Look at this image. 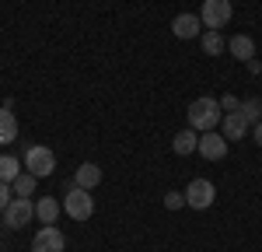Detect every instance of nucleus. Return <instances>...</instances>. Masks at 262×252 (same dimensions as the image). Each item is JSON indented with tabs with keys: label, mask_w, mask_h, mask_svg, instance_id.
Segmentation results:
<instances>
[{
	"label": "nucleus",
	"mask_w": 262,
	"mask_h": 252,
	"mask_svg": "<svg viewBox=\"0 0 262 252\" xmlns=\"http://www.w3.org/2000/svg\"><path fill=\"white\" fill-rule=\"evenodd\" d=\"M164 207H168V210H182V207H185V193H179V189L164 193Z\"/></svg>",
	"instance_id": "nucleus-20"
},
{
	"label": "nucleus",
	"mask_w": 262,
	"mask_h": 252,
	"mask_svg": "<svg viewBox=\"0 0 262 252\" xmlns=\"http://www.w3.org/2000/svg\"><path fill=\"white\" fill-rule=\"evenodd\" d=\"M200 151L206 161H221L224 154H227V140H224V133H213V130H206V133H200Z\"/></svg>",
	"instance_id": "nucleus-9"
},
{
	"label": "nucleus",
	"mask_w": 262,
	"mask_h": 252,
	"mask_svg": "<svg viewBox=\"0 0 262 252\" xmlns=\"http://www.w3.org/2000/svg\"><path fill=\"white\" fill-rule=\"evenodd\" d=\"M60 214H63V203H60V200H53V196H42L39 203H35V217H39L42 224H56Z\"/></svg>",
	"instance_id": "nucleus-12"
},
{
	"label": "nucleus",
	"mask_w": 262,
	"mask_h": 252,
	"mask_svg": "<svg viewBox=\"0 0 262 252\" xmlns=\"http://www.w3.org/2000/svg\"><path fill=\"white\" fill-rule=\"evenodd\" d=\"M213 200H217V186L210 179H192L189 189H185V207H192V210H210Z\"/></svg>",
	"instance_id": "nucleus-5"
},
{
	"label": "nucleus",
	"mask_w": 262,
	"mask_h": 252,
	"mask_svg": "<svg viewBox=\"0 0 262 252\" xmlns=\"http://www.w3.org/2000/svg\"><path fill=\"white\" fill-rule=\"evenodd\" d=\"M98 182H101V168L95 161H84L77 168V175H74V186H81V189H95Z\"/></svg>",
	"instance_id": "nucleus-13"
},
{
	"label": "nucleus",
	"mask_w": 262,
	"mask_h": 252,
	"mask_svg": "<svg viewBox=\"0 0 262 252\" xmlns=\"http://www.w3.org/2000/svg\"><path fill=\"white\" fill-rule=\"evenodd\" d=\"M203 53H206V56H221L224 49H227V39H224L221 32H210V28H206V35H203Z\"/></svg>",
	"instance_id": "nucleus-16"
},
{
	"label": "nucleus",
	"mask_w": 262,
	"mask_h": 252,
	"mask_svg": "<svg viewBox=\"0 0 262 252\" xmlns=\"http://www.w3.org/2000/svg\"><path fill=\"white\" fill-rule=\"evenodd\" d=\"M11 140H18V119L11 109L0 105V144H11Z\"/></svg>",
	"instance_id": "nucleus-15"
},
{
	"label": "nucleus",
	"mask_w": 262,
	"mask_h": 252,
	"mask_svg": "<svg viewBox=\"0 0 262 252\" xmlns=\"http://www.w3.org/2000/svg\"><path fill=\"white\" fill-rule=\"evenodd\" d=\"M231 14H234L231 0H203V7H200V21L210 32H221L224 25L231 21Z\"/></svg>",
	"instance_id": "nucleus-4"
},
{
	"label": "nucleus",
	"mask_w": 262,
	"mask_h": 252,
	"mask_svg": "<svg viewBox=\"0 0 262 252\" xmlns=\"http://www.w3.org/2000/svg\"><path fill=\"white\" fill-rule=\"evenodd\" d=\"M21 175V161L14 154H0V182H14Z\"/></svg>",
	"instance_id": "nucleus-17"
},
{
	"label": "nucleus",
	"mask_w": 262,
	"mask_h": 252,
	"mask_svg": "<svg viewBox=\"0 0 262 252\" xmlns=\"http://www.w3.org/2000/svg\"><path fill=\"white\" fill-rule=\"evenodd\" d=\"M63 245H67V238L56 224H42L39 235L32 238V252H63Z\"/></svg>",
	"instance_id": "nucleus-7"
},
{
	"label": "nucleus",
	"mask_w": 262,
	"mask_h": 252,
	"mask_svg": "<svg viewBox=\"0 0 262 252\" xmlns=\"http://www.w3.org/2000/svg\"><path fill=\"white\" fill-rule=\"evenodd\" d=\"M238 105H242V98H234V95H224V98H221L224 112H238Z\"/></svg>",
	"instance_id": "nucleus-21"
},
{
	"label": "nucleus",
	"mask_w": 262,
	"mask_h": 252,
	"mask_svg": "<svg viewBox=\"0 0 262 252\" xmlns=\"http://www.w3.org/2000/svg\"><path fill=\"white\" fill-rule=\"evenodd\" d=\"M227 53H231L234 60H242V63L255 60V39H252V35H245V32H238L234 39H227Z\"/></svg>",
	"instance_id": "nucleus-11"
},
{
	"label": "nucleus",
	"mask_w": 262,
	"mask_h": 252,
	"mask_svg": "<svg viewBox=\"0 0 262 252\" xmlns=\"http://www.w3.org/2000/svg\"><path fill=\"white\" fill-rule=\"evenodd\" d=\"M189 126L196 130V133H206V130H213V126H221L224 119V109H221V98H210V95H203L196 102L189 105Z\"/></svg>",
	"instance_id": "nucleus-1"
},
{
	"label": "nucleus",
	"mask_w": 262,
	"mask_h": 252,
	"mask_svg": "<svg viewBox=\"0 0 262 252\" xmlns=\"http://www.w3.org/2000/svg\"><path fill=\"white\" fill-rule=\"evenodd\" d=\"M242 116L248 119V123L255 126V123H262V98H242Z\"/></svg>",
	"instance_id": "nucleus-18"
},
{
	"label": "nucleus",
	"mask_w": 262,
	"mask_h": 252,
	"mask_svg": "<svg viewBox=\"0 0 262 252\" xmlns=\"http://www.w3.org/2000/svg\"><path fill=\"white\" fill-rule=\"evenodd\" d=\"M200 32H203L200 14H179V18L171 21V35L175 39H196Z\"/></svg>",
	"instance_id": "nucleus-10"
},
{
	"label": "nucleus",
	"mask_w": 262,
	"mask_h": 252,
	"mask_svg": "<svg viewBox=\"0 0 262 252\" xmlns=\"http://www.w3.org/2000/svg\"><path fill=\"white\" fill-rule=\"evenodd\" d=\"M11 203V182H0V210H7Z\"/></svg>",
	"instance_id": "nucleus-22"
},
{
	"label": "nucleus",
	"mask_w": 262,
	"mask_h": 252,
	"mask_svg": "<svg viewBox=\"0 0 262 252\" xmlns=\"http://www.w3.org/2000/svg\"><path fill=\"white\" fill-rule=\"evenodd\" d=\"M252 137H255V144L262 147V123H255V126H252Z\"/></svg>",
	"instance_id": "nucleus-23"
},
{
	"label": "nucleus",
	"mask_w": 262,
	"mask_h": 252,
	"mask_svg": "<svg viewBox=\"0 0 262 252\" xmlns=\"http://www.w3.org/2000/svg\"><path fill=\"white\" fill-rule=\"evenodd\" d=\"M25 172H32L35 179H46V175H53L56 172V154L49 151L46 144H35L25 151Z\"/></svg>",
	"instance_id": "nucleus-2"
},
{
	"label": "nucleus",
	"mask_w": 262,
	"mask_h": 252,
	"mask_svg": "<svg viewBox=\"0 0 262 252\" xmlns=\"http://www.w3.org/2000/svg\"><path fill=\"white\" fill-rule=\"evenodd\" d=\"M63 214L74 217V221H88L95 214V200H91V189H67V200H63Z\"/></svg>",
	"instance_id": "nucleus-3"
},
{
	"label": "nucleus",
	"mask_w": 262,
	"mask_h": 252,
	"mask_svg": "<svg viewBox=\"0 0 262 252\" xmlns=\"http://www.w3.org/2000/svg\"><path fill=\"white\" fill-rule=\"evenodd\" d=\"M248 74H262V63L259 60H248Z\"/></svg>",
	"instance_id": "nucleus-24"
},
{
	"label": "nucleus",
	"mask_w": 262,
	"mask_h": 252,
	"mask_svg": "<svg viewBox=\"0 0 262 252\" xmlns=\"http://www.w3.org/2000/svg\"><path fill=\"white\" fill-rule=\"evenodd\" d=\"M221 133H224V140H227V144H231V140L238 144L245 133H252V123H248V119L242 116V109H238V112H224V119H221Z\"/></svg>",
	"instance_id": "nucleus-8"
},
{
	"label": "nucleus",
	"mask_w": 262,
	"mask_h": 252,
	"mask_svg": "<svg viewBox=\"0 0 262 252\" xmlns=\"http://www.w3.org/2000/svg\"><path fill=\"white\" fill-rule=\"evenodd\" d=\"M196 147H200V133L189 126V130H182L175 133V140H171V151L175 154H196Z\"/></svg>",
	"instance_id": "nucleus-14"
},
{
	"label": "nucleus",
	"mask_w": 262,
	"mask_h": 252,
	"mask_svg": "<svg viewBox=\"0 0 262 252\" xmlns=\"http://www.w3.org/2000/svg\"><path fill=\"white\" fill-rule=\"evenodd\" d=\"M32 217H35V203L25 200V196H14L7 203V210H4V224L7 228H25V224H32Z\"/></svg>",
	"instance_id": "nucleus-6"
},
{
	"label": "nucleus",
	"mask_w": 262,
	"mask_h": 252,
	"mask_svg": "<svg viewBox=\"0 0 262 252\" xmlns=\"http://www.w3.org/2000/svg\"><path fill=\"white\" fill-rule=\"evenodd\" d=\"M35 182H39V179H35L32 172H21V175L14 179V182H11V186H14V193H18V196L32 200V193H35Z\"/></svg>",
	"instance_id": "nucleus-19"
}]
</instances>
